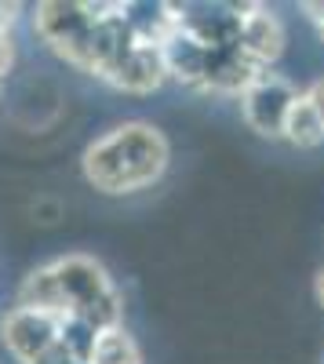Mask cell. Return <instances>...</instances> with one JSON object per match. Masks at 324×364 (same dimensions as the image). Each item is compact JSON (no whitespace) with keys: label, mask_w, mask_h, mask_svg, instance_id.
<instances>
[{"label":"cell","mask_w":324,"mask_h":364,"mask_svg":"<svg viewBox=\"0 0 324 364\" xmlns=\"http://www.w3.org/2000/svg\"><path fill=\"white\" fill-rule=\"evenodd\" d=\"M11 63H15V44H11V37H0V80L8 77Z\"/></svg>","instance_id":"cell-15"},{"label":"cell","mask_w":324,"mask_h":364,"mask_svg":"<svg viewBox=\"0 0 324 364\" xmlns=\"http://www.w3.org/2000/svg\"><path fill=\"white\" fill-rule=\"evenodd\" d=\"M164 80H168L164 51L153 44H131L106 77V84H113L117 91H128V95H150Z\"/></svg>","instance_id":"cell-7"},{"label":"cell","mask_w":324,"mask_h":364,"mask_svg":"<svg viewBox=\"0 0 324 364\" xmlns=\"http://www.w3.org/2000/svg\"><path fill=\"white\" fill-rule=\"evenodd\" d=\"M233 11L241 15L237 48L252 58L255 66L270 70L284 55V26H281V18L262 4H233Z\"/></svg>","instance_id":"cell-6"},{"label":"cell","mask_w":324,"mask_h":364,"mask_svg":"<svg viewBox=\"0 0 324 364\" xmlns=\"http://www.w3.org/2000/svg\"><path fill=\"white\" fill-rule=\"evenodd\" d=\"M15 18H18V4H0V37H11Z\"/></svg>","instance_id":"cell-16"},{"label":"cell","mask_w":324,"mask_h":364,"mask_svg":"<svg viewBox=\"0 0 324 364\" xmlns=\"http://www.w3.org/2000/svg\"><path fill=\"white\" fill-rule=\"evenodd\" d=\"M281 139H288L291 146H299V149H313V146L324 142V124H320V117L313 113V106H310L303 95L291 102Z\"/></svg>","instance_id":"cell-12"},{"label":"cell","mask_w":324,"mask_h":364,"mask_svg":"<svg viewBox=\"0 0 324 364\" xmlns=\"http://www.w3.org/2000/svg\"><path fill=\"white\" fill-rule=\"evenodd\" d=\"M171 146L161 128L146 120H124L109 132H102L95 142H87L80 171L87 186H95L106 197H131L157 186L168 171Z\"/></svg>","instance_id":"cell-1"},{"label":"cell","mask_w":324,"mask_h":364,"mask_svg":"<svg viewBox=\"0 0 324 364\" xmlns=\"http://www.w3.org/2000/svg\"><path fill=\"white\" fill-rule=\"evenodd\" d=\"M313 295H317V302L324 306V269L317 273V281H313Z\"/></svg>","instance_id":"cell-19"},{"label":"cell","mask_w":324,"mask_h":364,"mask_svg":"<svg viewBox=\"0 0 324 364\" xmlns=\"http://www.w3.org/2000/svg\"><path fill=\"white\" fill-rule=\"evenodd\" d=\"M51 269L66 299V317H80L95 331H109L124 324V299L99 259L73 252V255L55 259Z\"/></svg>","instance_id":"cell-2"},{"label":"cell","mask_w":324,"mask_h":364,"mask_svg":"<svg viewBox=\"0 0 324 364\" xmlns=\"http://www.w3.org/2000/svg\"><path fill=\"white\" fill-rule=\"evenodd\" d=\"M33 364H73V360H70V357H66L63 350L55 346L51 353H44V357H40V360H33Z\"/></svg>","instance_id":"cell-18"},{"label":"cell","mask_w":324,"mask_h":364,"mask_svg":"<svg viewBox=\"0 0 324 364\" xmlns=\"http://www.w3.org/2000/svg\"><path fill=\"white\" fill-rule=\"evenodd\" d=\"M303 11H306V15H310V18L320 26V22H324V0H306V4H303Z\"/></svg>","instance_id":"cell-17"},{"label":"cell","mask_w":324,"mask_h":364,"mask_svg":"<svg viewBox=\"0 0 324 364\" xmlns=\"http://www.w3.org/2000/svg\"><path fill=\"white\" fill-rule=\"evenodd\" d=\"M95 339H99V331L80 317H63V324H58V350L73 364H87V357L95 350Z\"/></svg>","instance_id":"cell-13"},{"label":"cell","mask_w":324,"mask_h":364,"mask_svg":"<svg viewBox=\"0 0 324 364\" xmlns=\"http://www.w3.org/2000/svg\"><path fill=\"white\" fill-rule=\"evenodd\" d=\"M15 306L40 310V314H51V317H66V299H63V288H58V277H55L51 262L29 269L22 277L18 295H15Z\"/></svg>","instance_id":"cell-10"},{"label":"cell","mask_w":324,"mask_h":364,"mask_svg":"<svg viewBox=\"0 0 324 364\" xmlns=\"http://www.w3.org/2000/svg\"><path fill=\"white\" fill-rule=\"evenodd\" d=\"M296 99H299V91L291 87L284 77H277V73L266 70L241 95V109H244L248 128L255 135H262V139H281L288 109H291V102H296Z\"/></svg>","instance_id":"cell-5"},{"label":"cell","mask_w":324,"mask_h":364,"mask_svg":"<svg viewBox=\"0 0 324 364\" xmlns=\"http://www.w3.org/2000/svg\"><path fill=\"white\" fill-rule=\"evenodd\" d=\"M161 51H164V66H168V77H171V80L204 91V73H208V48L197 44L190 33H183V29H175V33L161 44Z\"/></svg>","instance_id":"cell-9"},{"label":"cell","mask_w":324,"mask_h":364,"mask_svg":"<svg viewBox=\"0 0 324 364\" xmlns=\"http://www.w3.org/2000/svg\"><path fill=\"white\" fill-rule=\"evenodd\" d=\"M303 99L313 106V113L320 117V124H324V77H320V80H313V84L303 91Z\"/></svg>","instance_id":"cell-14"},{"label":"cell","mask_w":324,"mask_h":364,"mask_svg":"<svg viewBox=\"0 0 324 364\" xmlns=\"http://www.w3.org/2000/svg\"><path fill=\"white\" fill-rule=\"evenodd\" d=\"M113 4H66V0H48L33 11L37 37L70 66L87 73V44H92V29L99 18H106Z\"/></svg>","instance_id":"cell-3"},{"label":"cell","mask_w":324,"mask_h":364,"mask_svg":"<svg viewBox=\"0 0 324 364\" xmlns=\"http://www.w3.org/2000/svg\"><path fill=\"white\" fill-rule=\"evenodd\" d=\"M87 364H142V350H139L135 336L121 324V328L99 331L95 350H92V357H87Z\"/></svg>","instance_id":"cell-11"},{"label":"cell","mask_w":324,"mask_h":364,"mask_svg":"<svg viewBox=\"0 0 324 364\" xmlns=\"http://www.w3.org/2000/svg\"><path fill=\"white\" fill-rule=\"evenodd\" d=\"M317 29H320V37H324V22H320V26H317Z\"/></svg>","instance_id":"cell-20"},{"label":"cell","mask_w":324,"mask_h":364,"mask_svg":"<svg viewBox=\"0 0 324 364\" xmlns=\"http://www.w3.org/2000/svg\"><path fill=\"white\" fill-rule=\"evenodd\" d=\"M262 73L266 70L255 66L241 48H219V51H208L204 91H215V95H244Z\"/></svg>","instance_id":"cell-8"},{"label":"cell","mask_w":324,"mask_h":364,"mask_svg":"<svg viewBox=\"0 0 324 364\" xmlns=\"http://www.w3.org/2000/svg\"><path fill=\"white\" fill-rule=\"evenodd\" d=\"M58 324H63V317L11 306L0 317V343L18 364H33L58 346Z\"/></svg>","instance_id":"cell-4"}]
</instances>
